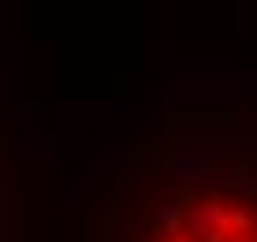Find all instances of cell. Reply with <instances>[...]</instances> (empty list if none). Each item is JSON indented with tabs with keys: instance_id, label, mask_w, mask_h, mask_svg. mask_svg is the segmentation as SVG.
I'll return each mask as SVG.
<instances>
[{
	"instance_id": "1",
	"label": "cell",
	"mask_w": 257,
	"mask_h": 242,
	"mask_svg": "<svg viewBox=\"0 0 257 242\" xmlns=\"http://www.w3.org/2000/svg\"><path fill=\"white\" fill-rule=\"evenodd\" d=\"M183 220H187V212L183 209H172V205H168V209H161L157 212V227H161V235H168V238H175V235H183Z\"/></svg>"
},
{
	"instance_id": "2",
	"label": "cell",
	"mask_w": 257,
	"mask_h": 242,
	"mask_svg": "<svg viewBox=\"0 0 257 242\" xmlns=\"http://www.w3.org/2000/svg\"><path fill=\"white\" fill-rule=\"evenodd\" d=\"M187 223H190V235L194 238H205L209 235V231H216V223H212L209 220V212H205V205H198V209H194V212H187Z\"/></svg>"
},
{
	"instance_id": "3",
	"label": "cell",
	"mask_w": 257,
	"mask_h": 242,
	"mask_svg": "<svg viewBox=\"0 0 257 242\" xmlns=\"http://www.w3.org/2000/svg\"><path fill=\"white\" fill-rule=\"evenodd\" d=\"M205 212H209V220L216 223L220 231H231V209H227L220 198H209V201H205Z\"/></svg>"
},
{
	"instance_id": "4",
	"label": "cell",
	"mask_w": 257,
	"mask_h": 242,
	"mask_svg": "<svg viewBox=\"0 0 257 242\" xmlns=\"http://www.w3.org/2000/svg\"><path fill=\"white\" fill-rule=\"evenodd\" d=\"M253 227V216L250 212H231V235H242V231Z\"/></svg>"
},
{
	"instance_id": "5",
	"label": "cell",
	"mask_w": 257,
	"mask_h": 242,
	"mask_svg": "<svg viewBox=\"0 0 257 242\" xmlns=\"http://www.w3.org/2000/svg\"><path fill=\"white\" fill-rule=\"evenodd\" d=\"M227 238H231V231H220V227H216V231H209L201 242H227Z\"/></svg>"
},
{
	"instance_id": "6",
	"label": "cell",
	"mask_w": 257,
	"mask_h": 242,
	"mask_svg": "<svg viewBox=\"0 0 257 242\" xmlns=\"http://www.w3.org/2000/svg\"><path fill=\"white\" fill-rule=\"evenodd\" d=\"M168 242H198L194 235H175V238H168Z\"/></svg>"
},
{
	"instance_id": "7",
	"label": "cell",
	"mask_w": 257,
	"mask_h": 242,
	"mask_svg": "<svg viewBox=\"0 0 257 242\" xmlns=\"http://www.w3.org/2000/svg\"><path fill=\"white\" fill-rule=\"evenodd\" d=\"M227 242H235V235H231V238H227ZM238 242H253V238H238Z\"/></svg>"
},
{
	"instance_id": "8",
	"label": "cell",
	"mask_w": 257,
	"mask_h": 242,
	"mask_svg": "<svg viewBox=\"0 0 257 242\" xmlns=\"http://www.w3.org/2000/svg\"><path fill=\"white\" fill-rule=\"evenodd\" d=\"M253 242H257V235H253Z\"/></svg>"
}]
</instances>
